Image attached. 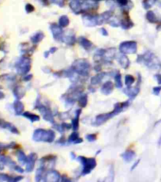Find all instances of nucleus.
<instances>
[{
	"label": "nucleus",
	"mask_w": 161,
	"mask_h": 182,
	"mask_svg": "<svg viewBox=\"0 0 161 182\" xmlns=\"http://www.w3.org/2000/svg\"><path fill=\"white\" fill-rule=\"evenodd\" d=\"M55 134L52 130L37 129L33 133V140L35 142H52L54 140Z\"/></svg>",
	"instance_id": "1"
},
{
	"label": "nucleus",
	"mask_w": 161,
	"mask_h": 182,
	"mask_svg": "<svg viewBox=\"0 0 161 182\" xmlns=\"http://www.w3.org/2000/svg\"><path fill=\"white\" fill-rule=\"evenodd\" d=\"M16 69L18 71L19 74L25 75L29 72L30 68V61L29 58L27 57H21L20 60L16 63Z\"/></svg>",
	"instance_id": "2"
},
{
	"label": "nucleus",
	"mask_w": 161,
	"mask_h": 182,
	"mask_svg": "<svg viewBox=\"0 0 161 182\" xmlns=\"http://www.w3.org/2000/svg\"><path fill=\"white\" fill-rule=\"evenodd\" d=\"M122 53H135L137 51V44L135 42H124L120 45Z\"/></svg>",
	"instance_id": "3"
},
{
	"label": "nucleus",
	"mask_w": 161,
	"mask_h": 182,
	"mask_svg": "<svg viewBox=\"0 0 161 182\" xmlns=\"http://www.w3.org/2000/svg\"><path fill=\"white\" fill-rule=\"evenodd\" d=\"M79 158L83 162L84 169H86V170H83V174H87V173L90 172L91 169H93V168L96 166V161L94 158H86L83 157H80Z\"/></svg>",
	"instance_id": "4"
},
{
	"label": "nucleus",
	"mask_w": 161,
	"mask_h": 182,
	"mask_svg": "<svg viewBox=\"0 0 161 182\" xmlns=\"http://www.w3.org/2000/svg\"><path fill=\"white\" fill-rule=\"evenodd\" d=\"M37 159V155L36 154H30L29 156L28 157V161H27V168H26V171L27 172H31L33 170V167H34V163L36 161Z\"/></svg>",
	"instance_id": "5"
},
{
	"label": "nucleus",
	"mask_w": 161,
	"mask_h": 182,
	"mask_svg": "<svg viewBox=\"0 0 161 182\" xmlns=\"http://www.w3.org/2000/svg\"><path fill=\"white\" fill-rule=\"evenodd\" d=\"M0 127H1V128H4V129L10 130L12 133L19 134V131L17 130V128L14 125H12V124H10V122L5 121H3V120H0Z\"/></svg>",
	"instance_id": "6"
},
{
	"label": "nucleus",
	"mask_w": 161,
	"mask_h": 182,
	"mask_svg": "<svg viewBox=\"0 0 161 182\" xmlns=\"http://www.w3.org/2000/svg\"><path fill=\"white\" fill-rule=\"evenodd\" d=\"M38 109L40 110V112L43 114L45 120L53 122V116H52V114H51V112H50V109H47V107H45V106H43V105H41V107H38Z\"/></svg>",
	"instance_id": "7"
},
{
	"label": "nucleus",
	"mask_w": 161,
	"mask_h": 182,
	"mask_svg": "<svg viewBox=\"0 0 161 182\" xmlns=\"http://www.w3.org/2000/svg\"><path fill=\"white\" fill-rule=\"evenodd\" d=\"M13 109L16 115H22V113L24 111V104L22 103L18 99L13 103Z\"/></svg>",
	"instance_id": "8"
},
{
	"label": "nucleus",
	"mask_w": 161,
	"mask_h": 182,
	"mask_svg": "<svg viewBox=\"0 0 161 182\" xmlns=\"http://www.w3.org/2000/svg\"><path fill=\"white\" fill-rule=\"evenodd\" d=\"M50 29H51L52 34L54 36V38L56 40H60V38H62V35H63V31L60 27H58L57 25H51Z\"/></svg>",
	"instance_id": "9"
},
{
	"label": "nucleus",
	"mask_w": 161,
	"mask_h": 182,
	"mask_svg": "<svg viewBox=\"0 0 161 182\" xmlns=\"http://www.w3.org/2000/svg\"><path fill=\"white\" fill-rule=\"evenodd\" d=\"M69 5H70L71 10L76 13H79L80 11V9H82V5H80L79 0H72V1L70 2Z\"/></svg>",
	"instance_id": "10"
},
{
	"label": "nucleus",
	"mask_w": 161,
	"mask_h": 182,
	"mask_svg": "<svg viewBox=\"0 0 161 182\" xmlns=\"http://www.w3.org/2000/svg\"><path fill=\"white\" fill-rule=\"evenodd\" d=\"M13 95L16 99H21L22 97L25 95V89L22 87V86H16L13 89Z\"/></svg>",
	"instance_id": "11"
},
{
	"label": "nucleus",
	"mask_w": 161,
	"mask_h": 182,
	"mask_svg": "<svg viewBox=\"0 0 161 182\" xmlns=\"http://www.w3.org/2000/svg\"><path fill=\"white\" fill-rule=\"evenodd\" d=\"M59 179V174L56 171H50L47 173L46 176V180H50V181H57Z\"/></svg>",
	"instance_id": "12"
},
{
	"label": "nucleus",
	"mask_w": 161,
	"mask_h": 182,
	"mask_svg": "<svg viewBox=\"0 0 161 182\" xmlns=\"http://www.w3.org/2000/svg\"><path fill=\"white\" fill-rule=\"evenodd\" d=\"M25 118H27V119H29L31 122H34V121H38L40 120L39 116L35 115V114H31V113H29V112H25L22 114Z\"/></svg>",
	"instance_id": "13"
},
{
	"label": "nucleus",
	"mask_w": 161,
	"mask_h": 182,
	"mask_svg": "<svg viewBox=\"0 0 161 182\" xmlns=\"http://www.w3.org/2000/svg\"><path fill=\"white\" fill-rule=\"evenodd\" d=\"M43 38H44V33L37 32V33H35L33 36H31V42H32L33 44H38Z\"/></svg>",
	"instance_id": "14"
},
{
	"label": "nucleus",
	"mask_w": 161,
	"mask_h": 182,
	"mask_svg": "<svg viewBox=\"0 0 161 182\" xmlns=\"http://www.w3.org/2000/svg\"><path fill=\"white\" fill-rule=\"evenodd\" d=\"M17 157H18V160L20 161V163H22V164H25V163H27V161H28V157H27L24 154V152H22V151L17 152Z\"/></svg>",
	"instance_id": "15"
},
{
	"label": "nucleus",
	"mask_w": 161,
	"mask_h": 182,
	"mask_svg": "<svg viewBox=\"0 0 161 182\" xmlns=\"http://www.w3.org/2000/svg\"><path fill=\"white\" fill-rule=\"evenodd\" d=\"M68 23H69V19L66 15H63L62 17H60L59 24H60L61 27H66L68 25Z\"/></svg>",
	"instance_id": "16"
},
{
	"label": "nucleus",
	"mask_w": 161,
	"mask_h": 182,
	"mask_svg": "<svg viewBox=\"0 0 161 182\" xmlns=\"http://www.w3.org/2000/svg\"><path fill=\"white\" fill-rule=\"evenodd\" d=\"M113 84L111 83V82H108V83H105V84L102 86V88H101V91L104 93H106V90H108V93H110L112 89H113Z\"/></svg>",
	"instance_id": "17"
},
{
	"label": "nucleus",
	"mask_w": 161,
	"mask_h": 182,
	"mask_svg": "<svg viewBox=\"0 0 161 182\" xmlns=\"http://www.w3.org/2000/svg\"><path fill=\"white\" fill-rule=\"evenodd\" d=\"M122 157H123V158H124L126 161H130V160H132V158L135 157V153H133L132 151H130V152L128 151V152H126L125 154H123Z\"/></svg>",
	"instance_id": "18"
},
{
	"label": "nucleus",
	"mask_w": 161,
	"mask_h": 182,
	"mask_svg": "<svg viewBox=\"0 0 161 182\" xmlns=\"http://www.w3.org/2000/svg\"><path fill=\"white\" fill-rule=\"evenodd\" d=\"M146 17L150 22H155L156 21V16L155 15V13L153 12H149L148 13H147Z\"/></svg>",
	"instance_id": "19"
},
{
	"label": "nucleus",
	"mask_w": 161,
	"mask_h": 182,
	"mask_svg": "<svg viewBox=\"0 0 161 182\" xmlns=\"http://www.w3.org/2000/svg\"><path fill=\"white\" fill-rule=\"evenodd\" d=\"M155 3V0H145V1L143 2V5H144L145 9H150Z\"/></svg>",
	"instance_id": "20"
},
{
	"label": "nucleus",
	"mask_w": 161,
	"mask_h": 182,
	"mask_svg": "<svg viewBox=\"0 0 161 182\" xmlns=\"http://www.w3.org/2000/svg\"><path fill=\"white\" fill-rule=\"evenodd\" d=\"M80 42V44L83 45V47H86V48H90L91 46H92V44H91L90 41H88V40L86 39V38H82Z\"/></svg>",
	"instance_id": "21"
},
{
	"label": "nucleus",
	"mask_w": 161,
	"mask_h": 182,
	"mask_svg": "<svg viewBox=\"0 0 161 182\" xmlns=\"http://www.w3.org/2000/svg\"><path fill=\"white\" fill-rule=\"evenodd\" d=\"M7 159L8 157H4V156H0V169H3L5 165H7Z\"/></svg>",
	"instance_id": "22"
},
{
	"label": "nucleus",
	"mask_w": 161,
	"mask_h": 182,
	"mask_svg": "<svg viewBox=\"0 0 161 182\" xmlns=\"http://www.w3.org/2000/svg\"><path fill=\"white\" fill-rule=\"evenodd\" d=\"M0 180L1 181H13V178L8 175L0 174Z\"/></svg>",
	"instance_id": "23"
},
{
	"label": "nucleus",
	"mask_w": 161,
	"mask_h": 182,
	"mask_svg": "<svg viewBox=\"0 0 161 182\" xmlns=\"http://www.w3.org/2000/svg\"><path fill=\"white\" fill-rule=\"evenodd\" d=\"M134 81H135V79H134V77H133V76L127 75L126 77H125V84H126L127 85L132 84L134 83Z\"/></svg>",
	"instance_id": "24"
},
{
	"label": "nucleus",
	"mask_w": 161,
	"mask_h": 182,
	"mask_svg": "<svg viewBox=\"0 0 161 182\" xmlns=\"http://www.w3.org/2000/svg\"><path fill=\"white\" fill-rule=\"evenodd\" d=\"M78 133H73L72 135L70 136V138H69V139H68V142H76V140H77V139H78Z\"/></svg>",
	"instance_id": "25"
},
{
	"label": "nucleus",
	"mask_w": 161,
	"mask_h": 182,
	"mask_svg": "<svg viewBox=\"0 0 161 182\" xmlns=\"http://www.w3.org/2000/svg\"><path fill=\"white\" fill-rule=\"evenodd\" d=\"M33 11H34L33 6L31 5V4H27V5H26V12L29 13V12H33Z\"/></svg>",
	"instance_id": "26"
},
{
	"label": "nucleus",
	"mask_w": 161,
	"mask_h": 182,
	"mask_svg": "<svg viewBox=\"0 0 161 182\" xmlns=\"http://www.w3.org/2000/svg\"><path fill=\"white\" fill-rule=\"evenodd\" d=\"M116 82H117V86L118 87H120L121 86V82H120V75L119 74L118 76H116Z\"/></svg>",
	"instance_id": "27"
},
{
	"label": "nucleus",
	"mask_w": 161,
	"mask_h": 182,
	"mask_svg": "<svg viewBox=\"0 0 161 182\" xmlns=\"http://www.w3.org/2000/svg\"><path fill=\"white\" fill-rule=\"evenodd\" d=\"M51 2L54 4H57V5H59V6L64 5V0H51Z\"/></svg>",
	"instance_id": "28"
},
{
	"label": "nucleus",
	"mask_w": 161,
	"mask_h": 182,
	"mask_svg": "<svg viewBox=\"0 0 161 182\" xmlns=\"http://www.w3.org/2000/svg\"><path fill=\"white\" fill-rule=\"evenodd\" d=\"M86 139L89 140V142H92V140H95L96 139V136L95 135H88L86 136Z\"/></svg>",
	"instance_id": "29"
},
{
	"label": "nucleus",
	"mask_w": 161,
	"mask_h": 182,
	"mask_svg": "<svg viewBox=\"0 0 161 182\" xmlns=\"http://www.w3.org/2000/svg\"><path fill=\"white\" fill-rule=\"evenodd\" d=\"M117 1L119 4H120V5H122V6H125L128 3V0H117Z\"/></svg>",
	"instance_id": "30"
},
{
	"label": "nucleus",
	"mask_w": 161,
	"mask_h": 182,
	"mask_svg": "<svg viewBox=\"0 0 161 182\" xmlns=\"http://www.w3.org/2000/svg\"><path fill=\"white\" fill-rule=\"evenodd\" d=\"M14 170H15V171H17V172H18V173H21V174H22V173L24 172V170L22 169L21 167H19V166H15V167H14Z\"/></svg>",
	"instance_id": "31"
},
{
	"label": "nucleus",
	"mask_w": 161,
	"mask_h": 182,
	"mask_svg": "<svg viewBox=\"0 0 161 182\" xmlns=\"http://www.w3.org/2000/svg\"><path fill=\"white\" fill-rule=\"evenodd\" d=\"M160 90H161V87H155V88H154V93L157 95V94L159 93Z\"/></svg>",
	"instance_id": "32"
},
{
	"label": "nucleus",
	"mask_w": 161,
	"mask_h": 182,
	"mask_svg": "<svg viewBox=\"0 0 161 182\" xmlns=\"http://www.w3.org/2000/svg\"><path fill=\"white\" fill-rule=\"evenodd\" d=\"M31 78H32V76H31V75H27L24 78V81H29Z\"/></svg>",
	"instance_id": "33"
},
{
	"label": "nucleus",
	"mask_w": 161,
	"mask_h": 182,
	"mask_svg": "<svg viewBox=\"0 0 161 182\" xmlns=\"http://www.w3.org/2000/svg\"><path fill=\"white\" fill-rule=\"evenodd\" d=\"M4 97H5V94H4L2 91H0V100L4 99Z\"/></svg>",
	"instance_id": "34"
},
{
	"label": "nucleus",
	"mask_w": 161,
	"mask_h": 182,
	"mask_svg": "<svg viewBox=\"0 0 161 182\" xmlns=\"http://www.w3.org/2000/svg\"><path fill=\"white\" fill-rule=\"evenodd\" d=\"M22 178H23L22 176H17V177H15V178H13V181H18V180H20Z\"/></svg>",
	"instance_id": "35"
},
{
	"label": "nucleus",
	"mask_w": 161,
	"mask_h": 182,
	"mask_svg": "<svg viewBox=\"0 0 161 182\" xmlns=\"http://www.w3.org/2000/svg\"><path fill=\"white\" fill-rule=\"evenodd\" d=\"M157 79H158V83L161 84V75H158V76H157Z\"/></svg>",
	"instance_id": "36"
},
{
	"label": "nucleus",
	"mask_w": 161,
	"mask_h": 182,
	"mask_svg": "<svg viewBox=\"0 0 161 182\" xmlns=\"http://www.w3.org/2000/svg\"><path fill=\"white\" fill-rule=\"evenodd\" d=\"M55 51H56V48H52L50 51V53H51V52H54Z\"/></svg>",
	"instance_id": "37"
},
{
	"label": "nucleus",
	"mask_w": 161,
	"mask_h": 182,
	"mask_svg": "<svg viewBox=\"0 0 161 182\" xmlns=\"http://www.w3.org/2000/svg\"><path fill=\"white\" fill-rule=\"evenodd\" d=\"M96 1H99V0H96Z\"/></svg>",
	"instance_id": "38"
},
{
	"label": "nucleus",
	"mask_w": 161,
	"mask_h": 182,
	"mask_svg": "<svg viewBox=\"0 0 161 182\" xmlns=\"http://www.w3.org/2000/svg\"><path fill=\"white\" fill-rule=\"evenodd\" d=\"M0 88H1V87H0Z\"/></svg>",
	"instance_id": "39"
}]
</instances>
